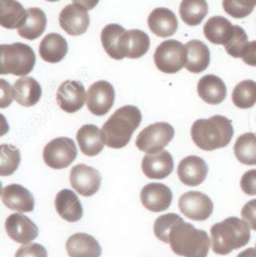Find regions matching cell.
Wrapping results in <instances>:
<instances>
[{"mask_svg": "<svg viewBox=\"0 0 256 257\" xmlns=\"http://www.w3.org/2000/svg\"><path fill=\"white\" fill-rule=\"evenodd\" d=\"M206 163L199 156L190 155L183 159L178 166V176L186 186H199L207 176Z\"/></svg>", "mask_w": 256, "mask_h": 257, "instance_id": "cell-18", "label": "cell"}, {"mask_svg": "<svg viewBox=\"0 0 256 257\" xmlns=\"http://www.w3.org/2000/svg\"><path fill=\"white\" fill-rule=\"evenodd\" d=\"M255 248H256V245H255Z\"/></svg>", "mask_w": 256, "mask_h": 257, "instance_id": "cell-47", "label": "cell"}, {"mask_svg": "<svg viewBox=\"0 0 256 257\" xmlns=\"http://www.w3.org/2000/svg\"><path fill=\"white\" fill-rule=\"evenodd\" d=\"M28 10L17 0H0V25L5 29H20L27 22Z\"/></svg>", "mask_w": 256, "mask_h": 257, "instance_id": "cell-27", "label": "cell"}, {"mask_svg": "<svg viewBox=\"0 0 256 257\" xmlns=\"http://www.w3.org/2000/svg\"><path fill=\"white\" fill-rule=\"evenodd\" d=\"M78 155L76 145L70 138H56L45 145L43 151L44 163L51 169H66L74 163Z\"/></svg>", "mask_w": 256, "mask_h": 257, "instance_id": "cell-8", "label": "cell"}, {"mask_svg": "<svg viewBox=\"0 0 256 257\" xmlns=\"http://www.w3.org/2000/svg\"><path fill=\"white\" fill-rule=\"evenodd\" d=\"M234 154L242 165H256V134L245 133L237 138Z\"/></svg>", "mask_w": 256, "mask_h": 257, "instance_id": "cell-33", "label": "cell"}, {"mask_svg": "<svg viewBox=\"0 0 256 257\" xmlns=\"http://www.w3.org/2000/svg\"><path fill=\"white\" fill-rule=\"evenodd\" d=\"M169 245L178 256L206 257L211 240L204 230H198L194 225L183 221L171 231Z\"/></svg>", "mask_w": 256, "mask_h": 257, "instance_id": "cell-4", "label": "cell"}, {"mask_svg": "<svg viewBox=\"0 0 256 257\" xmlns=\"http://www.w3.org/2000/svg\"><path fill=\"white\" fill-rule=\"evenodd\" d=\"M241 59L246 65L256 66V40L247 44Z\"/></svg>", "mask_w": 256, "mask_h": 257, "instance_id": "cell-43", "label": "cell"}, {"mask_svg": "<svg viewBox=\"0 0 256 257\" xmlns=\"http://www.w3.org/2000/svg\"><path fill=\"white\" fill-rule=\"evenodd\" d=\"M204 35L215 45L226 46L234 38L235 25L224 17H212L205 23Z\"/></svg>", "mask_w": 256, "mask_h": 257, "instance_id": "cell-21", "label": "cell"}, {"mask_svg": "<svg viewBox=\"0 0 256 257\" xmlns=\"http://www.w3.org/2000/svg\"><path fill=\"white\" fill-rule=\"evenodd\" d=\"M206 0H183L179 8L180 18L186 25L196 27L200 24L207 15Z\"/></svg>", "mask_w": 256, "mask_h": 257, "instance_id": "cell-31", "label": "cell"}, {"mask_svg": "<svg viewBox=\"0 0 256 257\" xmlns=\"http://www.w3.org/2000/svg\"><path fill=\"white\" fill-rule=\"evenodd\" d=\"M0 90H2V97H0V107L5 109L15 100L14 86H10L9 83L4 79L0 80Z\"/></svg>", "mask_w": 256, "mask_h": 257, "instance_id": "cell-41", "label": "cell"}, {"mask_svg": "<svg viewBox=\"0 0 256 257\" xmlns=\"http://www.w3.org/2000/svg\"><path fill=\"white\" fill-rule=\"evenodd\" d=\"M142 170L149 179H165L174 170L173 156L165 149L155 154H147L142 161Z\"/></svg>", "mask_w": 256, "mask_h": 257, "instance_id": "cell-17", "label": "cell"}, {"mask_svg": "<svg viewBox=\"0 0 256 257\" xmlns=\"http://www.w3.org/2000/svg\"><path fill=\"white\" fill-rule=\"evenodd\" d=\"M188 49V63L185 69L190 73L199 74L210 65V50L200 40H190L185 44Z\"/></svg>", "mask_w": 256, "mask_h": 257, "instance_id": "cell-29", "label": "cell"}, {"mask_svg": "<svg viewBox=\"0 0 256 257\" xmlns=\"http://www.w3.org/2000/svg\"><path fill=\"white\" fill-rule=\"evenodd\" d=\"M142 119V111L134 105L117 109L101 127L105 145L111 149L125 148L134 131L139 127Z\"/></svg>", "mask_w": 256, "mask_h": 257, "instance_id": "cell-1", "label": "cell"}, {"mask_svg": "<svg viewBox=\"0 0 256 257\" xmlns=\"http://www.w3.org/2000/svg\"><path fill=\"white\" fill-rule=\"evenodd\" d=\"M241 217L251 230L256 231V199L244 205L241 209Z\"/></svg>", "mask_w": 256, "mask_h": 257, "instance_id": "cell-42", "label": "cell"}, {"mask_svg": "<svg viewBox=\"0 0 256 257\" xmlns=\"http://www.w3.org/2000/svg\"><path fill=\"white\" fill-rule=\"evenodd\" d=\"M39 54L47 63H60L68 54V42L58 33H51L40 43Z\"/></svg>", "mask_w": 256, "mask_h": 257, "instance_id": "cell-28", "label": "cell"}, {"mask_svg": "<svg viewBox=\"0 0 256 257\" xmlns=\"http://www.w3.org/2000/svg\"><path fill=\"white\" fill-rule=\"evenodd\" d=\"M66 252L70 257H100L101 247L96 238L88 233H74L66 241Z\"/></svg>", "mask_w": 256, "mask_h": 257, "instance_id": "cell-23", "label": "cell"}, {"mask_svg": "<svg viewBox=\"0 0 256 257\" xmlns=\"http://www.w3.org/2000/svg\"><path fill=\"white\" fill-rule=\"evenodd\" d=\"M115 101L114 87L110 83L100 80L94 83L88 89L86 106L95 116H102L110 111Z\"/></svg>", "mask_w": 256, "mask_h": 257, "instance_id": "cell-12", "label": "cell"}, {"mask_svg": "<svg viewBox=\"0 0 256 257\" xmlns=\"http://www.w3.org/2000/svg\"><path fill=\"white\" fill-rule=\"evenodd\" d=\"M99 2H100V0H73L74 4L81 5V7H84L88 10L94 9V8L99 4Z\"/></svg>", "mask_w": 256, "mask_h": 257, "instance_id": "cell-44", "label": "cell"}, {"mask_svg": "<svg viewBox=\"0 0 256 257\" xmlns=\"http://www.w3.org/2000/svg\"><path fill=\"white\" fill-rule=\"evenodd\" d=\"M0 159H2V165H0V175L2 176H9L18 170L20 165V151L15 146L3 144L0 146Z\"/></svg>", "mask_w": 256, "mask_h": 257, "instance_id": "cell-35", "label": "cell"}, {"mask_svg": "<svg viewBox=\"0 0 256 257\" xmlns=\"http://www.w3.org/2000/svg\"><path fill=\"white\" fill-rule=\"evenodd\" d=\"M247 44L249 42H247L246 32L241 27L235 25V35L231 42L225 46V50L232 58H242Z\"/></svg>", "mask_w": 256, "mask_h": 257, "instance_id": "cell-38", "label": "cell"}, {"mask_svg": "<svg viewBox=\"0 0 256 257\" xmlns=\"http://www.w3.org/2000/svg\"><path fill=\"white\" fill-rule=\"evenodd\" d=\"M140 200L145 209L152 212L165 211L173 202V192L166 185L153 182L145 185L140 192Z\"/></svg>", "mask_w": 256, "mask_h": 257, "instance_id": "cell-15", "label": "cell"}, {"mask_svg": "<svg viewBox=\"0 0 256 257\" xmlns=\"http://www.w3.org/2000/svg\"><path fill=\"white\" fill-rule=\"evenodd\" d=\"M198 94L206 104L217 105L226 97V85L216 75H205L198 83Z\"/></svg>", "mask_w": 256, "mask_h": 257, "instance_id": "cell-26", "label": "cell"}, {"mask_svg": "<svg viewBox=\"0 0 256 257\" xmlns=\"http://www.w3.org/2000/svg\"><path fill=\"white\" fill-rule=\"evenodd\" d=\"M47 28V15L39 8H30L28 9L27 22L20 29L18 34L27 40H35L45 32Z\"/></svg>", "mask_w": 256, "mask_h": 257, "instance_id": "cell-30", "label": "cell"}, {"mask_svg": "<svg viewBox=\"0 0 256 257\" xmlns=\"http://www.w3.org/2000/svg\"><path fill=\"white\" fill-rule=\"evenodd\" d=\"M59 24L61 29L71 37L85 34L90 25L88 9L79 4L66 5L59 15Z\"/></svg>", "mask_w": 256, "mask_h": 257, "instance_id": "cell-13", "label": "cell"}, {"mask_svg": "<svg viewBox=\"0 0 256 257\" xmlns=\"http://www.w3.org/2000/svg\"><path fill=\"white\" fill-rule=\"evenodd\" d=\"M148 27L159 38H169L178 30V19L168 8H156L148 17Z\"/></svg>", "mask_w": 256, "mask_h": 257, "instance_id": "cell-20", "label": "cell"}, {"mask_svg": "<svg viewBox=\"0 0 256 257\" xmlns=\"http://www.w3.org/2000/svg\"><path fill=\"white\" fill-rule=\"evenodd\" d=\"M232 102L239 109H250L256 104V81L244 80L235 86Z\"/></svg>", "mask_w": 256, "mask_h": 257, "instance_id": "cell-34", "label": "cell"}, {"mask_svg": "<svg viewBox=\"0 0 256 257\" xmlns=\"http://www.w3.org/2000/svg\"><path fill=\"white\" fill-rule=\"evenodd\" d=\"M76 140L80 151L86 156H96L101 153L105 143L101 130L95 125H83L76 133Z\"/></svg>", "mask_w": 256, "mask_h": 257, "instance_id": "cell-24", "label": "cell"}, {"mask_svg": "<svg viewBox=\"0 0 256 257\" xmlns=\"http://www.w3.org/2000/svg\"><path fill=\"white\" fill-rule=\"evenodd\" d=\"M234 135L232 122L222 115L199 119L191 126V139L199 149L214 151L226 148Z\"/></svg>", "mask_w": 256, "mask_h": 257, "instance_id": "cell-2", "label": "cell"}, {"mask_svg": "<svg viewBox=\"0 0 256 257\" xmlns=\"http://www.w3.org/2000/svg\"><path fill=\"white\" fill-rule=\"evenodd\" d=\"M179 209L181 214L190 220L205 221L214 211V204L207 195L199 191L185 192L179 199Z\"/></svg>", "mask_w": 256, "mask_h": 257, "instance_id": "cell-9", "label": "cell"}, {"mask_svg": "<svg viewBox=\"0 0 256 257\" xmlns=\"http://www.w3.org/2000/svg\"><path fill=\"white\" fill-rule=\"evenodd\" d=\"M2 200L5 206L10 210L24 214L34 210L35 200L32 192L19 184H12L3 187Z\"/></svg>", "mask_w": 256, "mask_h": 257, "instance_id": "cell-16", "label": "cell"}, {"mask_svg": "<svg viewBox=\"0 0 256 257\" xmlns=\"http://www.w3.org/2000/svg\"><path fill=\"white\" fill-rule=\"evenodd\" d=\"M15 101L25 107L37 105L42 97V86L32 76H23L14 83Z\"/></svg>", "mask_w": 256, "mask_h": 257, "instance_id": "cell-25", "label": "cell"}, {"mask_svg": "<svg viewBox=\"0 0 256 257\" xmlns=\"http://www.w3.org/2000/svg\"><path fill=\"white\" fill-rule=\"evenodd\" d=\"M183 218L176 214H166L159 216L154 222V233L163 242L169 243L170 233L178 223L183 222Z\"/></svg>", "mask_w": 256, "mask_h": 257, "instance_id": "cell-36", "label": "cell"}, {"mask_svg": "<svg viewBox=\"0 0 256 257\" xmlns=\"http://www.w3.org/2000/svg\"><path fill=\"white\" fill-rule=\"evenodd\" d=\"M14 257H48L47 248L40 243H28L23 245L19 250L15 252Z\"/></svg>", "mask_w": 256, "mask_h": 257, "instance_id": "cell-39", "label": "cell"}, {"mask_svg": "<svg viewBox=\"0 0 256 257\" xmlns=\"http://www.w3.org/2000/svg\"><path fill=\"white\" fill-rule=\"evenodd\" d=\"M55 209L58 215L68 222H78L83 217V206L78 195L74 191L64 189L55 197Z\"/></svg>", "mask_w": 256, "mask_h": 257, "instance_id": "cell-22", "label": "cell"}, {"mask_svg": "<svg viewBox=\"0 0 256 257\" xmlns=\"http://www.w3.org/2000/svg\"><path fill=\"white\" fill-rule=\"evenodd\" d=\"M126 32L121 25L119 24H109L102 29L101 32V44L104 48L105 53L110 56V58L115 59V60H122L124 56L120 53L119 43L120 38L122 34Z\"/></svg>", "mask_w": 256, "mask_h": 257, "instance_id": "cell-32", "label": "cell"}, {"mask_svg": "<svg viewBox=\"0 0 256 257\" xmlns=\"http://www.w3.org/2000/svg\"><path fill=\"white\" fill-rule=\"evenodd\" d=\"M5 230L8 236L20 245L32 243V241H34L39 235L38 226L29 217L22 215L20 212L10 215L7 218Z\"/></svg>", "mask_w": 256, "mask_h": 257, "instance_id": "cell-14", "label": "cell"}, {"mask_svg": "<svg viewBox=\"0 0 256 257\" xmlns=\"http://www.w3.org/2000/svg\"><path fill=\"white\" fill-rule=\"evenodd\" d=\"M256 0H222V8L230 17L242 19L254 12Z\"/></svg>", "mask_w": 256, "mask_h": 257, "instance_id": "cell-37", "label": "cell"}, {"mask_svg": "<svg viewBox=\"0 0 256 257\" xmlns=\"http://www.w3.org/2000/svg\"><path fill=\"white\" fill-rule=\"evenodd\" d=\"M120 53L124 58L139 59L148 53L150 48V38L143 30H127L120 38Z\"/></svg>", "mask_w": 256, "mask_h": 257, "instance_id": "cell-19", "label": "cell"}, {"mask_svg": "<svg viewBox=\"0 0 256 257\" xmlns=\"http://www.w3.org/2000/svg\"><path fill=\"white\" fill-rule=\"evenodd\" d=\"M250 226L242 218L227 217L215 223L210 230L211 248L216 255H229L234 250L247 245L251 237Z\"/></svg>", "mask_w": 256, "mask_h": 257, "instance_id": "cell-3", "label": "cell"}, {"mask_svg": "<svg viewBox=\"0 0 256 257\" xmlns=\"http://www.w3.org/2000/svg\"><path fill=\"white\" fill-rule=\"evenodd\" d=\"M156 68L164 74H176L188 63L186 45L178 40H165L156 48L154 54Z\"/></svg>", "mask_w": 256, "mask_h": 257, "instance_id": "cell-6", "label": "cell"}, {"mask_svg": "<svg viewBox=\"0 0 256 257\" xmlns=\"http://www.w3.org/2000/svg\"><path fill=\"white\" fill-rule=\"evenodd\" d=\"M47 2H53L54 3V2H59V0H47Z\"/></svg>", "mask_w": 256, "mask_h": 257, "instance_id": "cell-46", "label": "cell"}, {"mask_svg": "<svg viewBox=\"0 0 256 257\" xmlns=\"http://www.w3.org/2000/svg\"><path fill=\"white\" fill-rule=\"evenodd\" d=\"M35 65L34 50L23 43L3 44L0 46V74L25 76Z\"/></svg>", "mask_w": 256, "mask_h": 257, "instance_id": "cell-5", "label": "cell"}, {"mask_svg": "<svg viewBox=\"0 0 256 257\" xmlns=\"http://www.w3.org/2000/svg\"><path fill=\"white\" fill-rule=\"evenodd\" d=\"M88 99V91L80 81L66 80L58 87L56 101L59 107L68 114L79 111Z\"/></svg>", "mask_w": 256, "mask_h": 257, "instance_id": "cell-11", "label": "cell"}, {"mask_svg": "<svg viewBox=\"0 0 256 257\" xmlns=\"http://www.w3.org/2000/svg\"><path fill=\"white\" fill-rule=\"evenodd\" d=\"M236 257H256V248H246L242 252H240Z\"/></svg>", "mask_w": 256, "mask_h": 257, "instance_id": "cell-45", "label": "cell"}, {"mask_svg": "<svg viewBox=\"0 0 256 257\" xmlns=\"http://www.w3.org/2000/svg\"><path fill=\"white\" fill-rule=\"evenodd\" d=\"M175 135V130L168 122H155L149 125L138 135L135 145L140 151L155 154L164 150Z\"/></svg>", "mask_w": 256, "mask_h": 257, "instance_id": "cell-7", "label": "cell"}, {"mask_svg": "<svg viewBox=\"0 0 256 257\" xmlns=\"http://www.w3.org/2000/svg\"><path fill=\"white\" fill-rule=\"evenodd\" d=\"M240 187L245 195H256V169L245 172L240 180Z\"/></svg>", "mask_w": 256, "mask_h": 257, "instance_id": "cell-40", "label": "cell"}, {"mask_svg": "<svg viewBox=\"0 0 256 257\" xmlns=\"http://www.w3.org/2000/svg\"><path fill=\"white\" fill-rule=\"evenodd\" d=\"M70 185L81 196H93L99 191L101 185L100 172L85 164L75 165L70 171Z\"/></svg>", "mask_w": 256, "mask_h": 257, "instance_id": "cell-10", "label": "cell"}]
</instances>
